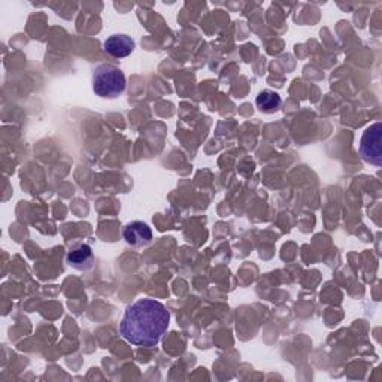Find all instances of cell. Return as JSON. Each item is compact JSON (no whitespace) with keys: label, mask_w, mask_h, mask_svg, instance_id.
I'll return each mask as SVG.
<instances>
[{"label":"cell","mask_w":382,"mask_h":382,"mask_svg":"<svg viewBox=\"0 0 382 382\" xmlns=\"http://www.w3.org/2000/svg\"><path fill=\"white\" fill-rule=\"evenodd\" d=\"M122 236L129 245L145 246L152 241V230L147 223L133 221L124 228Z\"/></svg>","instance_id":"obj_5"},{"label":"cell","mask_w":382,"mask_h":382,"mask_svg":"<svg viewBox=\"0 0 382 382\" xmlns=\"http://www.w3.org/2000/svg\"><path fill=\"white\" fill-rule=\"evenodd\" d=\"M381 135L382 124L375 122L367 127L363 133L360 140V156L366 163L381 166L382 165V151H381Z\"/></svg>","instance_id":"obj_3"},{"label":"cell","mask_w":382,"mask_h":382,"mask_svg":"<svg viewBox=\"0 0 382 382\" xmlns=\"http://www.w3.org/2000/svg\"><path fill=\"white\" fill-rule=\"evenodd\" d=\"M103 48L113 59H124L135 50V41L127 35H112L104 41Z\"/></svg>","instance_id":"obj_4"},{"label":"cell","mask_w":382,"mask_h":382,"mask_svg":"<svg viewBox=\"0 0 382 382\" xmlns=\"http://www.w3.org/2000/svg\"><path fill=\"white\" fill-rule=\"evenodd\" d=\"M170 313L163 303L154 299H140L124 312L120 333L131 345L152 348L158 345L169 329Z\"/></svg>","instance_id":"obj_1"},{"label":"cell","mask_w":382,"mask_h":382,"mask_svg":"<svg viewBox=\"0 0 382 382\" xmlns=\"http://www.w3.org/2000/svg\"><path fill=\"white\" fill-rule=\"evenodd\" d=\"M69 266L76 271H89L94 264V254L89 245H78L69 251L68 257H66Z\"/></svg>","instance_id":"obj_6"},{"label":"cell","mask_w":382,"mask_h":382,"mask_svg":"<svg viewBox=\"0 0 382 382\" xmlns=\"http://www.w3.org/2000/svg\"><path fill=\"white\" fill-rule=\"evenodd\" d=\"M93 90L100 98L116 99L126 90V76L113 64H100L93 73Z\"/></svg>","instance_id":"obj_2"},{"label":"cell","mask_w":382,"mask_h":382,"mask_svg":"<svg viewBox=\"0 0 382 382\" xmlns=\"http://www.w3.org/2000/svg\"><path fill=\"white\" fill-rule=\"evenodd\" d=\"M257 107H259L260 111L263 112H275L281 107V98L278 93H275L272 90H263L255 99Z\"/></svg>","instance_id":"obj_7"}]
</instances>
